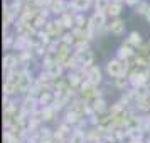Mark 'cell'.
Wrapping results in <instances>:
<instances>
[{
    "label": "cell",
    "mask_w": 150,
    "mask_h": 143,
    "mask_svg": "<svg viewBox=\"0 0 150 143\" xmlns=\"http://www.w3.org/2000/svg\"><path fill=\"white\" fill-rule=\"evenodd\" d=\"M106 73L110 76H113V77H118V76L125 74V64H123V61H120V59H111V61H108V64H106Z\"/></svg>",
    "instance_id": "1"
},
{
    "label": "cell",
    "mask_w": 150,
    "mask_h": 143,
    "mask_svg": "<svg viewBox=\"0 0 150 143\" xmlns=\"http://www.w3.org/2000/svg\"><path fill=\"white\" fill-rule=\"evenodd\" d=\"M62 29H64V25L61 24V20H51L47 22V25H46V32L49 34V37H52V39H56V37H62Z\"/></svg>",
    "instance_id": "2"
},
{
    "label": "cell",
    "mask_w": 150,
    "mask_h": 143,
    "mask_svg": "<svg viewBox=\"0 0 150 143\" xmlns=\"http://www.w3.org/2000/svg\"><path fill=\"white\" fill-rule=\"evenodd\" d=\"M46 74L51 77V79H54V81H57L59 77H61L62 74V64H59L57 61L51 62L47 68H46Z\"/></svg>",
    "instance_id": "3"
},
{
    "label": "cell",
    "mask_w": 150,
    "mask_h": 143,
    "mask_svg": "<svg viewBox=\"0 0 150 143\" xmlns=\"http://www.w3.org/2000/svg\"><path fill=\"white\" fill-rule=\"evenodd\" d=\"M35 98H32V96H27V98H24V101H22V104H21V111L22 113H25V115H32L35 111Z\"/></svg>",
    "instance_id": "4"
},
{
    "label": "cell",
    "mask_w": 150,
    "mask_h": 143,
    "mask_svg": "<svg viewBox=\"0 0 150 143\" xmlns=\"http://www.w3.org/2000/svg\"><path fill=\"white\" fill-rule=\"evenodd\" d=\"M125 27H127L125 20H122V19H115V20H111V24L108 25V30L111 32V34L120 35V34L125 32Z\"/></svg>",
    "instance_id": "5"
},
{
    "label": "cell",
    "mask_w": 150,
    "mask_h": 143,
    "mask_svg": "<svg viewBox=\"0 0 150 143\" xmlns=\"http://www.w3.org/2000/svg\"><path fill=\"white\" fill-rule=\"evenodd\" d=\"M30 84H32V77L29 76V73L22 71V77H21V82L17 86V93H25L30 89Z\"/></svg>",
    "instance_id": "6"
},
{
    "label": "cell",
    "mask_w": 150,
    "mask_h": 143,
    "mask_svg": "<svg viewBox=\"0 0 150 143\" xmlns=\"http://www.w3.org/2000/svg\"><path fill=\"white\" fill-rule=\"evenodd\" d=\"M88 81L96 86V84H100L101 82V69L98 68V66H91L89 68V74H88Z\"/></svg>",
    "instance_id": "7"
},
{
    "label": "cell",
    "mask_w": 150,
    "mask_h": 143,
    "mask_svg": "<svg viewBox=\"0 0 150 143\" xmlns=\"http://www.w3.org/2000/svg\"><path fill=\"white\" fill-rule=\"evenodd\" d=\"M116 54H118V59H120V61H128L130 56H133V49H132V46H128V44H123L122 47H118Z\"/></svg>",
    "instance_id": "8"
},
{
    "label": "cell",
    "mask_w": 150,
    "mask_h": 143,
    "mask_svg": "<svg viewBox=\"0 0 150 143\" xmlns=\"http://www.w3.org/2000/svg\"><path fill=\"white\" fill-rule=\"evenodd\" d=\"M127 44H128V46H133V47H140V46H142V35L138 34L137 30L130 32L128 39H127Z\"/></svg>",
    "instance_id": "9"
},
{
    "label": "cell",
    "mask_w": 150,
    "mask_h": 143,
    "mask_svg": "<svg viewBox=\"0 0 150 143\" xmlns=\"http://www.w3.org/2000/svg\"><path fill=\"white\" fill-rule=\"evenodd\" d=\"M56 116V108L54 106H46V108H42L41 111V118L44 121H52Z\"/></svg>",
    "instance_id": "10"
},
{
    "label": "cell",
    "mask_w": 150,
    "mask_h": 143,
    "mask_svg": "<svg viewBox=\"0 0 150 143\" xmlns=\"http://www.w3.org/2000/svg\"><path fill=\"white\" fill-rule=\"evenodd\" d=\"M89 4H91V0H73L71 7L74 8L76 12H83V10H86L89 7Z\"/></svg>",
    "instance_id": "11"
},
{
    "label": "cell",
    "mask_w": 150,
    "mask_h": 143,
    "mask_svg": "<svg viewBox=\"0 0 150 143\" xmlns=\"http://www.w3.org/2000/svg\"><path fill=\"white\" fill-rule=\"evenodd\" d=\"M122 12V4L120 2H111L110 4L108 10H106V15H111V17H118Z\"/></svg>",
    "instance_id": "12"
},
{
    "label": "cell",
    "mask_w": 150,
    "mask_h": 143,
    "mask_svg": "<svg viewBox=\"0 0 150 143\" xmlns=\"http://www.w3.org/2000/svg\"><path fill=\"white\" fill-rule=\"evenodd\" d=\"M81 79H83V77L78 74V71H73V73H69V76H68V82H69V86H71L73 89L79 86Z\"/></svg>",
    "instance_id": "13"
},
{
    "label": "cell",
    "mask_w": 150,
    "mask_h": 143,
    "mask_svg": "<svg viewBox=\"0 0 150 143\" xmlns=\"http://www.w3.org/2000/svg\"><path fill=\"white\" fill-rule=\"evenodd\" d=\"M93 111H96L98 115H101V113H105L106 111V103H105V99L103 98H98V99H95L93 101Z\"/></svg>",
    "instance_id": "14"
},
{
    "label": "cell",
    "mask_w": 150,
    "mask_h": 143,
    "mask_svg": "<svg viewBox=\"0 0 150 143\" xmlns=\"http://www.w3.org/2000/svg\"><path fill=\"white\" fill-rule=\"evenodd\" d=\"M110 0H95V8L96 12H101V14H106V10L110 7Z\"/></svg>",
    "instance_id": "15"
},
{
    "label": "cell",
    "mask_w": 150,
    "mask_h": 143,
    "mask_svg": "<svg viewBox=\"0 0 150 143\" xmlns=\"http://www.w3.org/2000/svg\"><path fill=\"white\" fill-rule=\"evenodd\" d=\"M71 135V133H69V126L68 125H61V126H59V128H57V131H56V140H59V142H61V140H64V138H66V136H69Z\"/></svg>",
    "instance_id": "16"
},
{
    "label": "cell",
    "mask_w": 150,
    "mask_h": 143,
    "mask_svg": "<svg viewBox=\"0 0 150 143\" xmlns=\"http://www.w3.org/2000/svg\"><path fill=\"white\" fill-rule=\"evenodd\" d=\"M135 66H137V69H147L150 66V61L145 57V56H135Z\"/></svg>",
    "instance_id": "17"
},
{
    "label": "cell",
    "mask_w": 150,
    "mask_h": 143,
    "mask_svg": "<svg viewBox=\"0 0 150 143\" xmlns=\"http://www.w3.org/2000/svg\"><path fill=\"white\" fill-rule=\"evenodd\" d=\"M86 140V135L83 133L81 130H74L73 135H71V143H84Z\"/></svg>",
    "instance_id": "18"
},
{
    "label": "cell",
    "mask_w": 150,
    "mask_h": 143,
    "mask_svg": "<svg viewBox=\"0 0 150 143\" xmlns=\"http://www.w3.org/2000/svg\"><path fill=\"white\" fill-rule=\"evenodd\" d=\"M59 20H61V24L64 25V27H73V25H74V17H73L71 14H68V12H64Z\"/></svg>",
    "instance_id": "19"
},
{
    "label": "cell",
    "mask_w": 150,
    "mask_h": 143,
    "mask_svg": "<svg viewBox=\"0 0 150 143\" xmlns=\"http://www.w3.org/2000/svg\"><path fill=\"white\" fill-rule=\"evenodd\" d=\"M51 10L54 12V14H64V4H62V0H52V4H51Z\"/></svg>",
    "instance_id": "20"
},
{
    "label": "cell",
    "mask_w": 150,
    "mask_h": 143,
    "mask_svg": "<svg viewBox=\"0 0 150 143\" xmlns=\"http://www.w3.org/2000/svg\"><path fill=\"white\" fill-rule=\"evenodd\" d=\"M37 101H39V104H42V106H44V104L47 106L49 103H54V96L51 94V93H42Z\"/></svg>",
    "instance_id": "21"
},
{
    "label": "cell",
    "mask_w": 150,
    "mask_h": 143,
    "mask_svg": "<svg viewBox=\"0 0 150 143\" xmlns=\"http://www.w3.org/2000/svg\"><path fill=\"white\" fill-rule=\"evenodd\" d=\"M128 82H130V77H127L125 74L115 77V86H116V88H120V89H123L127 84H128Z\"/></svg>",
    "instance_id": "22"
},
{
    "label": "cell",
    "mask_w": 150,
    "mask_h": 143,
    "mask_svg": "<svg viewBox=\"0 0 150 143\" xmlns=\"http://www.w3.org/2000/svg\"><path fill=\"white\" fill-rule=\"evenodd\" d=\"M61 44L69 46V47H71V44H76V37L73 35V32H68V34L62 35V37H61Z\"/></svg>",
    "instance_id": "23"
},
{
    "label": "cell",
    "mask_w": 150,
    "mask_h": 143,
    "mask_svg": "<svg viewBox=\"0 0 150 143\" xmlns=\"http://www.w3.org/2000/svg\"><path fill=\"white\" fill-rule=\"evenodd\" d=\"M4 93H5V96L14 94V93H17V86H15V84H12V82L5 81V84H4Z\"/></svg>",
    "instance_id": "24"
},
{
    "label": "cell",
    "mask_w": 150,
    "mask_h": 143,
    "mask_svg": "<svg viewBox=\"0 0 150 143\" xmlns=\"http://www.w3.org/2000/svg\"><path fill=\"white\" fill-rule=\"evenodd\" d=\"M149 8H150V5L147 4V2H140V4L135 7V12H137V14H143V15H145L147 12H149Z\"/></svg>",
    "instance_id": "25"
},
{
    "label": "cell",
    "mask_w": 150,
    "mask_h": 143,
    "mask_svg": "<svg viewBox=\"0 0 150 143\" xmlns=\"http://www.w3.org/2000/svg\"><path fill=\"white\" fill-rule=\"evenodd\" d=\"M140 56H145V57H147V56H149V49H150V46H145V44H142V46H140Z\"/></svg>",
    "instance_id": "26"
},
{
    "label": "cell",
    "mask_w": 150,
    "mask_h": 143,
    "mask_svg": "<svg viewBox=\"0 0 150 143\" xmlns=\"http://www.w3.org/2000/svg\"><path fill=\"white\" fill-rule=\"evenodd\" d=\"M125 2H127L128 5H138V4H140L142 0H125Z\"/></svg>",
    "instance_id": "27"
},
{
    "label": "cell",
    "mask_w": 150,
    "mask_h": 143,
    "mask_svg": "<svg viewBox=\"0 0 150 143\" xmlns=\"http://www.w3.org/2000/svg\"><path fill=\"white\" fill-rule=\"evenodd\" d=\"M145 17H147V20L150 22V8H149V12H147V14H145Z\"/></svg>",
    "instance_id": "28"
},
{
    "label": "cell",
    "mask_w": 150,
    "mask_h": 143,
    "mask_svg": "<svg viewBox=\"0 0 150 143\" xmlns=\"http://www.w3.org/2000/svg\"><path fill=\"white\" fill-rule=\"evenodd\" d=\"M54 143H61V142H54Z\"/></svg>",
    "instance_id": "29"
},
{
    "label": "cell",
    "mask_w": 150,
    "mask_h": 143,
    "mask_svg": "<svg viewBox=\"0 0 150 143\" xmlns=\"http://www.w3.org/2000/svg\"><path fill=\"white\" fill-rule=\"evenodd\" d=\"M147 143H150V140H149V142H147Z\"/></svg>",
    "instance_id": "30"
},
{
    "label": "cell",
    "mask_w": 150,
    "mask_h": 143,
    "mask_svg": "<svg viewBox=\"0 0 150 143\" xmlns=\"http://www.w3.org/2000/svg\"><path fill=\"white\" fill-rule=\"evenodd\" d=\"M149 61H150V59H149Z\"/></svg>",
    "instance_id": "31"
}]
</instances>
